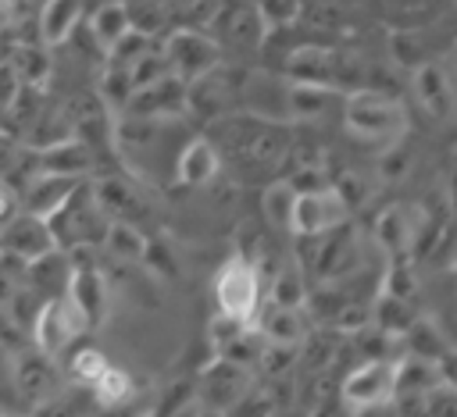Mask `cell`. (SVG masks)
Listing matches in <instances>:
<instances>
[{"mask_svg": "<svg viewBox=\"0 0 457 417\" xmlns=\"http://www.w3.org/2000/svg\"><path fill=\"white\" fill-rule=\"evenodd\" d=\"M204 135L218 150L221 171H232L239 182H264L282 175L293 128L286 121H271L250 110H232L204 125Z\"/></svg>", "mask_w": 457, "mask_h": 417, "instance_id": "6da1fadb", "label": "cell"}, {"mask_svg": "<svg viewBox=\"0 0 457 417\" xmlns=\"http://www.w3.org/2000/svg\"><path fill=\"white\" fill-rule=\"evenodd\" d=\"M339 114H343L346 135L364 143V146L386 150V146L407 139V107L389 89H353V93H343Z\"/></svg>", "mask_w": 457, "mask_h": 417, "instance_id": "7a4b0ae2", "label": "cell"}, {"mask_svg": "<svg viewBox=\"0 0 457 417\" xmlns=\"http://www.w3.org/2000/svg\"><path fill=\"white\" fill-rule=\"evenodd\" d=\"M296 239V267L311 285L318 282H339L353 271H361L364 253H361V235L353 221H343L332 232L321 235H293Z\"/></svg>", "mask_w": 457, "mask_h": 417, "instance_id": "3957f363", "label": "cell"}, {"mask_svg": "<svg viewBox=\"0 0 457 417\" xmlns=\"http://www.w3.org/2000/svg\"><path fill=\"white\" fill-rule=\"evenodd\" d=\"M50 235L57 249H75V246H100V235L107 228L104 210L93 200L89 178H82L50 214H46Z\"/></svg>", "mask_w": 457, "mask_h": 417, "instance_id": "277c9868", "label": "cell"}, {"mask_svg": "<svg viewBox=\"0 0 457 417\" xmlns=\"http://www.w3.org/2000/svg\"><path fill=\"white\" fill-rule=\"evenodd\" d=\"M261 299H264L261 267L243 253H228V260L214 271V307H218V314L250 324Z\"/></svg>", "mask_w": 457, "mask_h": 417, "instance_id": "5b68a950", "label": "cell"}, {"mask_svg": "<svg viewBox=\"0 0 457 417\" xmlns=\"http://www.w3.org/2000/svg\"><path fill=\"white\" fill-rule=\"evenodd\" d=\"M161 53H164L168 75H175L179 82H196L200 75H207L225 61L221 46L207 29H186V25H175L161 36Z\"/></svg>", "mask_w": 457, "mask_h": 417, "instance_id": "8992f818", "label": "cell"}, {"mask_svg": "<svg viewBox=\"0 0 457 417\" xmlns=\"http://www.w3.org/2000/svg\"><path fill=\"white\" fill-rule=\"evenodd\" d=\"M207 32L214 36V43L236 53H257L268 43V25L261 18V11L253 7V0H221L214 18L207 21Z\"/></svg>", "mask_w": 457, "mask_h": 417, "instance_id": "52a82bcc", "label": "cell"}, {"mask_svg": "<svg viewBox=\"0 0 457 417\" xmlns=\"http://www.w3.org/2000/svg\"><path fill=\"white\" fill-rule=\"evenodd\" d=\"M29 331H32V346L57 360V356H64V353L75 346L79 335L89 331V324H86V317L71 307V299L61 292V296H50V299L39 303V310H36Z\"/></svg>", "mask_w": 457, "mask_h": 417, "instance_id": "ba28073f", "label": "cell"}, {"mask_svg": "<svg viewBox=\"0 0 457 417\" xmlns=\"http://www.w3.org/2000/svg\"><path fill=\"white\" fill-rule=\"evenodd\" d=\"M393 360L396 356H375V360L350 364V371L336 385V396L346 406V413L378 406V403H393Z\"/></svg>", "mask_w": 457, "mask_h": 417, "instance_id": "9c48e42d", "label": "cell"}, {"mask_svg": "<svg viewBox=\"0 0 457 417\" xmlns=\"http://www.w3.org/2000/svg\"><path fill=\"white\" fill-rule=\"evenodd\" d=\"M350 221L346 200L332 189V182L314 185V189H296L293 196V214H289V235H321Z\"/></svg>", "mask_w": 457, "mask_h": 417, "instance_id": "30bf717a", "label": "cell"}, {"mask_svg": "<svg viewBox=\"0 0 457 417\" xmlns=\"http://www.w3.org/2000/svg\"><path fill=\"white\" fill-rule=\"evenodd\" d=\"M421 225H425V210L418 203H389L378 210V217L371 225V242L386 260L411 257L418 246Z\"/></svg>", "mask_w": 457, "mask_h": 417, "instance_id": "8fae6325", "label": "cell"}, {"mask_svg": "<svg viewBox=\"0 0 457 417\" xmlns=\"http://www.w3.org/2000/svg\"><path fill=\"white\" fill-rule=\"evenodd\" d=\"M11 381L18 388V396L29 406H39L46 399H54L64 385H61V367L54 356H46L36 346H18L11 353Z\"/></svg>", "mask_w": 457, "mask_h": 417, "instance_id": "7c38bea8", "label": "cell"}, {"mask_svg": "<svg viewBox=\"0 0 457 417\" xmlns=\"http://www.w3.org/2000/svg\"><path fill=\"white\" fill-rule=\"evenodd\" d=\"M253 371L236 364V360H225V356H214L200 374H196V406L204 410H218L225 413L250 385H253Z\"/></svg>", "mask_w": 457, "mask_h": 417, "instance_id": "4fadbf2b", "label": "cell"}, {"mask_svg": "<svg viewBox=\"0 0 457 417\" xmlns=\"http://www.w3.org/2000/svg\"><path fill=\"white\" fill-rule=\"evenodd\" d=\"M50 249H57V246H54V235H50L46 217L29 214V210H14L0 225V253L18 257L21 264H32V260H39Z\"/></svg>", "mask_w": 457, "mask_h": 417, "instance_id": "5bb4252c", "label": "cell"}, {"mask_svg": "<svg viewBox=\"0 0 457 417\" xmlns=\"http://www.w3.org/2000/svg\"><path fill=\"white\" fill-rule=\"evenodd\" d=\"M250 324L261 335V342L275 346V349H296L303 342V335L311 331V317L303 307H282L271 299H261Z\"/></svg>", "mask_w": 457, "mask_h": 417, "instance_id": "9a60e30c", "label": "cell"}, {"mask_svg": "<svg viewBox=\"0 0 457 417\" xmlns=\"http://www.w3.org/2000/svg\"><path fill=\"white\" fill-rule=\"evenodd\" d=\"M411 93L418 100V107L425 110L428 121H450L453 114V82H450V68L443 64V57L425 61L411 71Z\"/></svg>", "mask_w": 457, "mask_h": 417, "instance_id": "2e32d148", "label": "cell"}, {"mask_svg": "<svg viewBox=\"0 0 457 417\" xmlns=\"http://www.w3.org/2000/svg\"><path fill=\"white\" fill-rule=\"evenodd\" d=\"M121 114L132 118H186V82L175 75H161L157 82H146L132 89Z\"/></svg>", "mask_w": 457, "mask_h": 417, "instance_id": "e0dca14e", "label": "cell"}, {"mask_svg": "<svg viewBox=\"0 0 457 417\" xmlns=\"http://www.w3.org/2000/svg\"><path fill=\"white\" fill-rule=\"evenodd\" d=\"M89 189H93V200H96V207L104 210L107 221H129V225H139V221L150 214L146 196H139V189H136L129 178H121V175L93 178Z\"/></svg>", "mask_w": 457, "mask_h": 417, "instance_id": "ac0fdd59", "label": "cell"}, {"mask_svg": "<svg viewBox=\"0 0 457 417\" xmlns=\"http://www.w3.org/2000/svg\"><path fill=\"white\" fill-rule=\"evenodd\" d=\"M207 339H211V349L214 356H225V360H236L243 367H257L261 353H264V342L261 335L253 331V324L246 321H232V317H214L211 328H207Z\"/></svg>", "mask_w": 457, "mask_h": 417, "instance_id": "d6986e66", "label": "cell"}, {"mask_svg": "<svg viewBox=\"0 0 457 417\" xmlns=\"http://www.w3.org/2000/svg\"><path fill=\"white\" fill-rule=\"evenodd\" d=\"M32 171H46V175H68V178H89V171L96 168V153L75 139V135H64L57 143H46V146H32Z\"/></svg>", "mask_w": 457, "mask_h": 417, "instance_id": "ffe728a7", "label": "cell"}, {"mask_svg": "<svg viewBox=\"0 0 457 417\" xmlns=\"http://www.w3.org/2000/svg\"><path fill=\"white\" fill-rule=\"evenodd\" d=\"M175 182L179 185H189V189H204L211 185L218 175H221V160H218V150L211 146V139L204 132H196L193 139H186L175 153Z\"/></svg>", "mask_w": 457, "mask_h": 417, "instance_id": "44dd1931", "label": "cell"}, {"mask_svg": "<svg viewBox=\"0 0 457 417\" xmlns=\"http://www.w3.org/2000/svg\"><path fill=\"white\" fill-rule=\"evenodd\" d=\"M64 296L86 317L89 328H96L104 321V310H107V278H104V271L96 264H71Z\"/></svg>", "mask_w": 457, "mask_h": 417, "instance_id": "7402d4cb", "label": "cell"}, {"mask_svg": "<svg viewBox=\"0 0 457 417\" xmlns=\"http://www.w3.org/2000/svg\"><path fill=\"white\" fill-rule=\"evenodd\" d=\"M82 178H68V175H46V171H29V182L18 189V207L29 214L46 217Z\"/></svg>", "mask_w": 457, "mask_h": 417, "instance_id": "603a6c76", "label": "cell"}, {"mask_svg": "<svg viewBox=\"0 0 457 417\" xmlns=\"http://www.w3.org/2000/svg\"><path fill=\"white\" fill-rule=\"evenodd\" d=\"M82 25V0H43L36 14V32L43 46H61Z\"/></svg>", "mask_w": 457, "mask_h": 417, "instance_id": "cb8c5ba5", "label": "cell"}, {"mask_svg": "<svg viewBox=\"0 0 457 417\" xmlns=\"http://www.w3.org/2000/svg\"><path fill=\"white\" fill-rule=\"evenodd\" d=\"M343 103V93L328 86H307V82H286V118L296 121H321L332 107Z\"/></svg>", "mask_w": 457, "mask_h": 417, "instance_id": "d4e9b609", "label": "cell"}, {"mask_svg": "<svg viewBox=\"0 0 457 417\" xmlns=\"http://www.w3.org/2000/svg\"><path fill=\"white\" fill-rule=\"evenodd\" d=\"M439 25V21H436ZM436 25H425V29H393L389 32V53H393V61L400 64V68H407V71H414L418 64H425V61H436L443 50L432 43V29Z\"/></svg>", "mask_w": 457, "mask_h": 417, "instance_id": "484cf974", "label": "cell"}, {"mask_svg": "<svg viewBox=\"0 0 457 417\" xmlns=\"http://www.w3.org/2000/svg\"><path fill=\"white\" fill-rule=\"evenodd\" d=\"M396 342H400V353H407V356H418V360H428V364H439V367L450 360V346H446L443 331L421 314L411 321V328Z\"/></svg>", "mask_w": 457, "mask_h": 417, "instance_id": "4316f807", "label": "cell"}, {"mask_svg": "<svg viewBox=\"0 0 457 417\" xmlns=\"http://www.w3.org/2000/svg\"><path fill=\"white\" fill-rule=\"evenodd\" d=\"M146 235L139 225H129V221H107L104 235H100V249L114 260V264H143L146 257Z\"/></svg>", "mask_w": 457, "mask_h": 417, "instance_id": "83f0119b", "label": "cell"}, {"mask_svg": "<svg viewBox=\"0 0 457 417\" xmlns=\"http://www.w3.org/2000/svg\"><path fill=\"white\" fill-rule=\"evenodd\" d=\"M382 11L393 29H425L443 21L450 0H382Z\"/></svg>", "mask_w": 457, "mask_h": 417, "instance_id": "f1b7e54d", "label": "cell"}, {"mask_svg": "<svg viewBox=\"0 0 457 417\" xmlns=\"http://www.w3.org/2000/svg\"><path fill=\"white\" fill-rule=\"evenodd\" d=\"M50 46L43 43H29V39H18L11 46V57H7V71L14 75L18 86H39L46 75H50Z\"/></svg>", "mask_w": 457, "mask_h": 417, "instance_id": "f546056e", "label": "cell"}, {"mask_svg": "<svg viewBox=\"0 0 457 417\" xmlns=\"http://www.w3.org/2000/svg\"><path fill=\"white\" fill-rule=\"evenodd\" d=\"M132 396H136V381H132V374H129L125 367H114V364H107L104 374L89 385V399H93L100 410L129 406Z\"/></svg>", "mask_w": 457, "mask_h": 417, "instance_id": "4dcf8cb0", "label": "cell"}, {"mask_svg": "<svg viewBox=\"0 0 457 417\" xmlns=\"http://www.w3.org/2000/svg\"><path fill=\"white\" fill-rule=\"evenodd\" d=\"M86 29H89V36H93L96 50H100V53H107V50H111L125 32H129V18H125L121 0H104V4L89 14Z\"/></svg>", "mask_w": 457, "mask_h": 417, "instance_id": "1f68e13d", "label": "cell"}, {"mask_svg": "<svg viewBox=\"0 0 457 417\" xmlns=\"http://www.w3.org/2000/svg\"><path fill=\"white\" fill-rule=\"evenodd\" d=\"M264 285H268L264 289V299L282 303V307H303L307 303V289H311V282L303 278V271L296 267V260L278 264L275 274L264 278Z\"/></svg>", "mask_w": 457, "mask_h": 417, "instance_id": "d6a6232c", "label": "cell"}, {"mask_svg": "<svg viewBox=\"0 0 457 417\" xmlns=\"http://www.w3.org/2000/svg\"><path fill=\"white\" fill-rule=\"evenodd\" d=\"M293 196L296 189L286 178H271L261 192V217L275 232H289V214H293Z\"/></svg>", "mask_w": 457, "mask_h": 417, "instance_id": "836d02e7", "label": "cell"}, {"mask_svg": "<svg viewBox=\"0 0 457 417\" xmlns=\"http://www.w3.org/2000/svg\"><path fill=\"white\" fill-rule=\"evenodd\" d=\"M378 292H386V296H393V299H403V303H418L421 282H418V271H414L411 257L386 260V271H382Z\"/></svg>", "mask_w": 457, "mask_h": 417, "instance_id": "e575fe53", "label": "cell"}, {"mask_svg": "<svg viewBox=\"0 0 457 417\" xmlns=\"http://www.w3.org/2000/svg\"><path fill=\"white\" fill-rule=\"evenodd\" d=\"M121 7H125V18H129V29L146 36V39H161L171 29L161 0H121Z\"/></svg>", "mask_w": 457, "mask_h": 417, "instance_id": "d590c367", "label": "cell"}, {"mask_svg": "<svg viewBox=\"0 0 457 417\" xmlns=\"http://www.w3.org/2000/svg\"><path fill=\"white\" fill-rule=\"evenodd\" d=\"M132 96V78H129V68H118V64H104L100 78H96V100L118 118L125 110Z\"/></svg>", "mask_w": 457, "mask_h": 417, "instance_id": "8d00e7d4", "label": "cell"}, {"mask_svg": "<svg viewBox=\"0 0 457 417\" xmlns=\"http://www.w3.org/2000/svg\"><path fill=\"white\" fill-rule=\"evenodd\" d=\"M107 364H111V360H107L96 346H75V349L68 353V360H64V371H68V378H71L79 388H89V385L104 374Z\"/></svg>", "mask_w": 457, "mask_h": 417, "instance_id": "74e56055", "label": "cell"}, {"mask_svg": "<svg viewBox=\"0 0 457 417\" xmlns=\"http://www.w3.org/2000/svg\"><path fill=\"white\" fill-rule=\"evenodd\" d=\"M221 0H161L171 29L175 25H186V29H207V21L214 18Z\"/></svg>", "mask_w": 457, "mask_h": 417, "instance_id": "f35d334b", "label": "cell"}, {"mask_svg": "<svg viewBox=\"0 0 457 417\" xmlns=\"http://www.w3.org/2000/svg\"><path fill=\"white\" fill-rule=\"evenodd\" d=\"M161 75H168V64H164L161 43L154 39V43L129 64V78H132V89H139V86H146V82H157Z\"/></svg>", "mask_w": 457, "mask_h": 417, "instance_id": "ab89813d", "label": "cell"}, {"mask_svg": "<svg viewBox=\"0 0 457 417\" xmlns=\"http://www.w3.org/2000/svg\"><path fill=\"white\" fill-rule=\"evenodd\" d=\"M253 7L261 11L268 32L275 29H293L300 18V0H253Z\"/></svg>", "mask_w": 457, "mask_h": 417, "instance_id": "60d3db41", "label": "cell"}, {"mask_svg": "<svg viewBox=\"0 0 457 417\" xmlns=\"http://www.w3.org/2000/svg\"><path fill=\"white\" fill-rule=\"evenodd\" d=\"M25 285V264L18 257L0 253V310L14 299V292Z\"/></svg>", "mask_w": 457, "mask_h": 417, "instance_id": "b9f144b4", "label": "cell"}, {"mask_svg": "<svg viewBox=\"0 0 457 417\" xmlns=\"http://www.w3.org/2000/svg\"><path fill=\"white\" fill-rule=\"evenodd\" d=\"M382 153V168H378V175L382 178H400V175H407V168H411V150H407V143L400 139V143H393V146H386V150H378Z\"/></svg>", "mask_w": 457, "mask_h": 417, "instance_id": "7bdbcfd3", "label": "cell"}, {"mask_svg": "<svg viewBox=\"0 0 457 417\" xmlns=\"http://www.w3.org/2000/svg\"><path fill=\"white\" fill-rule=\"evenodd\" d=\"M14 210H21V207H18V185L0 171V225H4Z\"/></svg>", "mask_w": 457, "mask_h": 417, "instance_id": "ee69618b", "label": "cell"}, {"mask_svg": "<svg viewBox=\"0 0 457 417\" xmlns=\"http://www.w3.org/2000/svg\"><path fill=\"white\" fill-rule=\"evenodd\" d=\"M350 417H396L393 403H378V406H364V410H353Z\"/></svg>", "mask_w": 457, "mask_h": 417, "instance_id": "f6af8a7d", "label": "cell"}, {"mask_svg": "<svg viewBox=\"0 0 457 417\" xmlns=\"http://www.w3.org/2000/svg\"><path fill=\"white\" fill-rule=\"evenodd\" d=\"M193 417H225V413H218V410H204V406H200Z\"/></svg>", "mask_w": 457, "mask_h": 417, "instance_id": "bcb514c9", "label": "cell"}, {"mask_svg": "<svg viewBox=\"0 0 457 417\" xmlns=\"http://www.w3.org/2000/svg\"><path fill=\"white\" fill-rule=\"evenodd\" d=\"M0 417H18V413H11V410H0Z\"/></svg>", "mask_w": 457, "mask_h": 417, "instance_id": "7dc6e473", "label": "cell"}]
</instances>
